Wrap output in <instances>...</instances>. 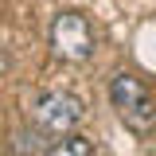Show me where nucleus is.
<instances>
[{"label": "nucleus", "instance_id": "obj_2", "mask_svg": "<svg viewBox=\"0 0 156 156\" xmlns=\"http://www.w3.org/2000/svg\"><path fill=\"white\" fill-rule=\"evenodd\" d=\"M51 51L62 62H86L94 55V27L82 12H58L51 23Z\"/></svg>", "mask_w": 156, "mask_h": 156}, {"label": "nucleus", "instance_id": "obj_5", "mask_svg": "<svg viewBox=\"0 0 156 156\" xmlns=\"http://www.w3.org/2000/svg\"><path fill=\"white\" fill-rule=\"evenodd\" d=\"M43 129H23V133H16V152H47V144H43Z\"/></svg>", "mask_w": 156, "mask_h": 156}, {"label": "nucleus", "instance_id": "obj_4", "mask_svg": "<svg viewBox=\"0 0 156 156\" xmlns=\"http://www.w3.org/2000/svg\"><path fill=\"white\" fill-rule=\"evenodd\" d=\"M90 152H94V144H90L86 136L66 133V136H58V140H55V144H51L43 156H90Z\"/></svg>", "mask_w": 156, "mask_h": 156}, {"label": "nucleus", "instance_id": "obj_1", "mask_svg": "<svg viewBox=\"0 0 156 156\" xmlns=\"http://www.w3.org/2000/svg\"><path fill=\"white\" fill-rule=\"evenodd\" d=\"M109 98H113V109L121 113V121L133 129V133H152L156 129V101L152 94L144 90V82L133 74H117L113 86H109Z\"/></svg>", "mask_w": 156, "mask_h": 156}, {"label": "nucleus", "instance_id": "obj_3", "mask_svg": "<svg viewBox=\"0 0 156 156\" xmlns=\"http://www.w3.org/2000/svg\"><path fill=\"white\" fill-rule=\"evenodd\" d=\"M82 121V101L74 94H43L35 101V129H43L47 136H66L74 133V125Z\"/></svg>", "mask_w": 156, "mask_h": 156}]
</instances>
